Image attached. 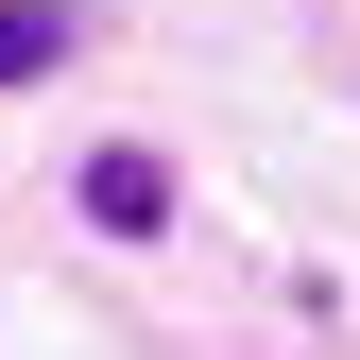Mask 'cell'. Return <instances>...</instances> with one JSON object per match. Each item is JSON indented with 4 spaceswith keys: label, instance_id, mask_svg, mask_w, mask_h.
<instances>
[{
    "label": "cell",
    "instance_id": "obj_1",
    "mask_svg": "<svg viewBox=\"0 0 360 360\" xmlns=\"http://www.w3.org/2000/svg\"><path fill=\"white\" fill-rule=\"evenodd\" d=\"M86 223H103V240H155V223H172V172H155L138 138H120V155H86Z\"/></svg>",
    "mask_w": 360,
    "mask_h": 360
},
{
    "label": "cell",
    "instance_id": "obj_2",
    "mask_svg": "<svg viewBox=\"0 0 360 360\" xmlns=\"http://www.w3.org/2000/svg\"><path fill=\"white\" fill-rule=\"evenodd\" d=\"M86 52V0H0V86H52Z\"/></svg>",
    "mask_w": 360,
    "mask_h": 360
}]
</instances>
